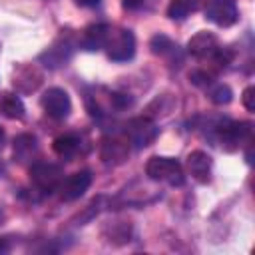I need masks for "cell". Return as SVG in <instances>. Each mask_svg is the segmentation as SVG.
<instances>
[{
  "instance_id": "cell-1",
  "label": "cell",
  "mask_w": 255,
  "mask_h": 255,
  "mask_svg": "<svg viewBox=\"0 0 255 255\" xmlns=\"http://www.w3.org/2000/svg\"><path fill=\"white\" fill-rule=\"evenodd\" d=\"M145 173L153 181L169 183L173 187L183 185V167L177 159L173 157H163V155H153L145 163Z\"/></svg>"
},
{
  "instance_id": "cell-2",
  "label": "cell",
  "mask_w": 255,
  "mask_h": 255,
  "mask_svg": "<svg viewBox=\"0 0 255 255\" xmlns=\"http://www.w3.org/2000/svg\"><path fill=\"white\" fill-rule=\"evenodd\" d=\"M106 52L112 60L116 62H126L129 58H133L135 54V38L131 34V30L126 28H110L108 40H106Z\"/></svg>"
},
{
  "instance_id": "cell-3",
  "label": "cell",
  "mask_w": 255,
  "mask_h": 255,
  "mask_svg": "<svg viewBox=\"0 0 255 255\" xmlns=\"http://www.w3.org/2000/svg\"><path fill=\"white\" fill-rule=\"evenodd\" d=\"M159 133V128L149 118H133L126 126V139L133 147H147L155 141Z\"/></svg>"
},
{
  "instance_id": "cell-4",
  "label": "cell",
  "mask_w": 255,
  "mask_h": 255,
  "mask_svg": "<svg viewBox=\"0 0 255 255\" xmlns=\"http://www.w3.org/2000/svg\"><path fill=\"white\" fill-rule=\"evenodd\" d=\"M30 179H32V183L40 191L50 193V191L58 189V185L62 181V167L56 165V163H46V161L32 163V167H30Z\"/></svg>"
},
{
  "instance_id": "cell-5",
  "label": "cell",
  "mask_w": 255,
  "mask_h": 255,
  "mask_svg": "<svg viewBox=\"0 0 255 255\" xmlns=\"http://www.w3.org/2000/svg\"><path fill=\"white\" fill-rule=\"evenodd\" d=\"M40 104L44 108V112L54 118V120H64L70 116L72 112V102H70V96L66 90L62 88H48L42 98H40Z\"/></svg>"
},
{
  "instance_id": "cell-6",
  "label": "cell",
  "mask_w": 255,
  "mask_h": 255,
  "mask_svg": "<svg viewBox=\"0 0 255 255\" xmlns=\"http://www.w3.org/2000/svg\"><path fill=\"white\" fill-rule=\"evenodd\" d=\"M217 131H219L221 145L227 151H235L251 137V124L249 122H223L217 128Z\"/></svg>"
},
{
  "instance_id": "cell-7",
  "label": "cell",
  "mask_w": 255,
  "mask_h": 255,
  "mask_svg": "<svg viewBox=\"0 0 255 255\" xmlns=\"http://www.w3.org/2000/svg\"><path fill=\"white\" fill-rule=\"evenodd\" d=\"M205 18L217 26H233L237 22V4L235 0H205Z\"/></svg>"
},
{
  "instance_id": "cell-8",
  "label": "cell",
  "mask_w": 255,
  "mask_h": 255,
  "mask_svg": "<svg viewBox=\"0 0 255 255\" xmlns=\"http://www.w3.org/2000/svg\"><path fill=\"white\" fill-rule=\"evenodd\" d=\"M92 183V173L88 169H80L76 173H72L70 177L62 179L60 185H58V191H60V199L62 201H74V199H80L88 187Z\"/></svg>"
},
{
  "instance_id": "cell-9",
  "label": "cell",
  "mask_w": 255,
  "mask_h": 255,
  "mask_svg": "<svg viewBox=\"0 0 255 255\" xmlns=\"http://www.w3.org/2000/svg\"><path fill=\"white\" fill-rule=\"evenodd\" d=\"M12 84L18 92L22 94H28V92H34L40 84H42V72L32 66V64H24L20 68L14 70V76H12Z\"/></svg>"
},
{
  "instance_id": "cell-10",
  "label": "cell",
  "mask_w": 255,
  "mask_h": 255,
  "mask_svg": "<svg viewBox=\"0 0 255 255\" xmlns=\"http://www.w3.org/2000/svg\"><path fill=\"white\" fill-rule=\"evenodd\" d=\"M72 40H70V36L66 34H62L42 56H40V60L42 62H46V66L48 68H58V66H62L68 58H70V54H72Z\"/></svg>"
},
{
  "instance_id": "cell-11",
  "label": "cell",
  "mask_w": 255,
  "mask_h": 255,
  "mask_svg": "<svg viewBox=\"0 0 255 255\" xmlns=\"http://www.w3.org/2000/svg\"><path fill=\"white\" fill-rule=\"evenodd\" d=\"M219 50V42L211 32H197L187 42V52L195 58H211Z\"/></svg>"
},
{
  "instance_id": "cell-12",
  "label": "cell",
  "mask_w": 255,
  "mask_h": 255,
  "mask_svg": "<svg viewBox=\"0 0 255 255\" xmlns=\"http://www.w3.org/2000/svg\"><path fill=\"white\" fill-rule=\"evenodd\" d=\"M187 171L199 183H207L209 181V173H211V157H209V153H205L201 149L191 151L187 155Z\"/></svg>"
},
{
  "instance_id": "cell-13",
  "label": "cell",
  "mask_w": 255,
  "mask_h": 255,
  "mask_svg": "<svg viewBox=\"0 0 255 255\" xmlns=\"http://www.w3.org/2000/svg\"><path fill=\"white\" fill-rule=\"evenodd\" d=\"M108 34H110V26H108V24H90V26L82 32L80 44H82V48L88 50V52L102 50V48L106 46Z\"/></svg>"
},
{
  "instance_id": "cell-14",
  "label": "cell",
  "mask_w": 255,
  "mask_h": 255,
  "mask_svg": "<svg viewBox=\"0 0 255 255\" xmlns=\"http://www.w3.org/2000/svg\"><path fill=\"white\" fill-rule=\"evenodd\" d=\"M0 114L8 120H22L26 114L22 98L14 92H2L0 94Z\"/></svg>"
},
{
  "instance_id": "cell-15",
  "label": "cell",
  "mask_w": 255,
  "mask_h": 255,
  "mask_svg": "<svg viewBox=\"0 0 255 255\" xmlns=\"http://www.w3.org/2000/svg\"><path fill=\"white\" fill-rule=\"evenodd\" d=\"M38 151V141L32 133H20L14 139V159H18L20 163L32 159Z\"/></svg>"
},
{
  "instance_id": "cell-16",
  "label": "cell",
  "mask_w": 255,
  "mask_h": 255,
  "mask_svg": "<svg viewBox=\"0 0 255 255\" xmlns=\"http://www.w3.org/2000/svg\"><path fill=\"white\" fill-rule=\"evenodd\" d=\"M80 137L78 135H74V133H64V135H58L56 139H54V143H52V147H54V151H56V155H60V157H64V159H72L78 151H80Z\"/></svg>"
},
{
  "instance_id": "cell-17",
  "label": "cell",
  "mask_w": 255,
  "mask_h": 255,
  "mask_svg": "<svg viewBox=\"0 0 255 255\" xmlns=\"http://www.w3.org/2000/svg\"><path fill=\"white\" fill-rule=\"evenodd\" d=\"M205 0H171L167 6V16L171 20H183L189 14L197 12Z\"/></svg>"
},
{
  "instance_id": "cell-18",
  "label": "cell",
  "mask_w": 255,
  "mask_h": 255,
  "mask_svg": "<svg viewBox=\"0 0 255 255\" xmlns=\"http://www.w3.org/2000/svg\"><path fill=\"white\" fill-rule=\"evenodd\" d=\"M128 147H129V143L120 141V139L106 141L102 147V157L106 163H122L128 155Z\"/></svg>"
},
{
  "instance_id": "cell-19",
  "label": "cell",
  "mask_w": 255,
  "mask_h": 255,
  "mask_svg": "<svg viewBox=\"0 0 255 255\" xmlns=\"http://www.w3.org/2000/svg\"><path fill=\"white\" fill-rule=\"evenodd\" d=\"M151 52L157 56H165V54H175L177 52V44H173L167 36L157 34L151 38Z\"/></svg>"
},
{
  "instance_id": "cell-20",
  "label": "cell",
  "mask_w": 255,
  "mask_h": 255,
  "mask_svg": "<svg viewBox=\"0 0 255 255\" xmlns=\"http://www.w3.org/2000/svg\"><path fill=\"white\" fill-rule=\"evenodd\" d=\"M209 98H211L213 104L223 106V104H229V102H231L233 92H231V88L225 86V84H215V86L209 90Z\"/></svg>"
},
{
  "instance_id": "cell-21",
  "label": "cell",
  "mask_w": 255,
  "mask_h": 255,
  "mask_svg": "<svg viewBox=\"0 0 255 255\" xmlns=\"http://www.w3.org/2000/svg\"><path fill=\"white\" fill-rule=\"evenodd\" d=\"M243 106H245L249 112L255 110V88H253V86L245 88V92H243Z\"/></svg>"
},
{
  "instance_id": "cell-22",
  "label": "cell",
  "mask_w": 255,
  "mask_h": 255,
  "mask_svg": "<svg viewBox=\"0 0 255 255\" xmlns=\"http://www.w3.org/2000/svg\"><path fill=\"white\" fill-rule=\"evenodd\" d=\"M78 6H82V8H88V6H96L100 0H74Z\"/></svg>"
},
{
  "instance_id": "cell-23",
  "label": "cell",
  "mask_w": 255,
  "mask_h": 255,
  "mask_svg": "<svg viewBox=\"0 0 255 255\" xmlns=\"http://www.w3.org/2000/svg\"><path fill=\"white\" fill-rule=\"evenodd\" d=\"M143 0H124V6L126 8H135V6H139Z\"/></svg>"
},
{
  "instance_id": "cell-24",
  "label": "cell",
  "mask_w": 255,
  "mask_h": 255,
  "mask_svg": "<svg viewBox=\"0 0 255 255\" xmlns=\"http://www.w3.org/2000/svg\"><path fill=\"white\" fill-rule=\"evenodd\" d=\"M2 139H4V133H2V129H0V147H2Z\"/></svg>"
},
{
  "instance_id": "cell-25",
  "label": "cell",
  "mask_w": 255,
  "mask_h": 255,
  "mask_svg": "<svg viewBox=\"0 0 255 255\" xmlns=\"http://www.w3.org/2000/svg\"><path fill=\"white\" fill-rule=\"evenodd\" d=\"M2 221H4V213L0 211V223H2Z\"/></svg>"
},
{
  "instance_id": "cell-26",
  "label": "cell",
  "mask_w": 255,
  "mask_h": 255,
  "mask_svg": "<svg viewBox=\"0 0 255 255\" xmlns=\"http://www.w3.org/2000/svg\"><path fill=\"white\" fill-rule=\"evenodd\" d=\"M0 249H2V245H0Z\"/></svg>"
}]
</instances>
